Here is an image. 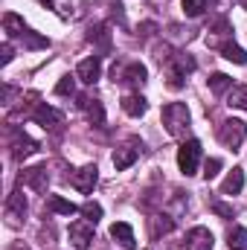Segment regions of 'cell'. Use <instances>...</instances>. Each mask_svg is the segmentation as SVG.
Segmentation results:
<instances>
[{
    "instance_id": "cell-16",
    "label": "cell",
    "mask_w": 247,
    "mask_h": 250,
    "mask_svg": "<svg viewBox=\"0 0 247 250\" xmlns=\"http://www.w3.org/2000/svg\"><path fill=\"white\" fill-rule=\"evenodd\" d=\"M245 189V169H233L227 178H224V184H221V195H239Z\"/></svg>"
},
{
    "instance_id": "cell-24",
    "label": "cell",
    "mask_w": 247,
    "mask_h": 250,
    "mask_svg": "<svg viewBox=\"0 0 247 250\" xmlns=\"http://www.w3.org/2000/svg\"><path fill=\"white\" fill-rule=\"evenodd\" d=\"M227 245L230 250H247V227H233L227 236Z\"/></svg>"
},
{
    "instance_id": "cell-28",
    "label": "cell",
    "mask_w": 247,
    "mask_h": 250,
    "mask_svg": "<svg viewBox=\"0 0 247 250\" xmlns=\"http://www.w3.org/2000/svg\"><path fill=\"white\" fill-rule=\"evenodd\" d=\"M56 93H59V96H73V93H76V79H73V76H62L59 84H56Z\"/></svg>"
},
{
    "instance_id": "cell-8",
    "label": "cell",
    "mask_w": 247,
    "mask_h": 250,
    "mask_svg": "<svg viewBox=\"0 0 247 250\" xmlns=\"http://www.w3.org/2000/svg\"><path fill=\"white\" fill-rule=\"evenodd\" d=\"M70 242H73V248L87 250L90 242H93V224H87V221H73V224H70Z\"/></svg>"
},
{
    "instance_id": "cell-1",
    "label": "cell",
    "mask_w": 247,
    "mask_h": 250,
    "mask_svg": "<svg viewBox=\"0 0 247 250\" xmlns=\"http://www.w3.org/2000/svg\"><path fill=\"white\" fill-rule=\"evenodd\" d=\"M163 125L172 137H184L186 128H189V108L184 102H169L163 108Z\"/></svg>"
},
{
    "instance_id": "cell-20",
    "label": "cell",
    "mask_w": 247,
    "mask_h": 250,
    "mask_svg": "<svg viewBox=\"0 0 247 250\" xmlns=\"http://www.w3.org/2000/svg\"><path fill=\"white\" fill-rule=\"evenodd\" d=\"M26 209H29V207H26L23 192H18V189H15V192L6 198V212H9V215H15V218H23V215H26Z\"/></svg>"
},
{
    "instance_id": "cell-10",
    "label": "cell",
    "mask_w": 247,
    "mask_h": 250,
    "mask_svg": "<svg viewBox=\"0 0 247 250\" xmlns=\"http://www.w3.org/2000/svg\"><path fill=\"white\" fill-rule=\"evenodd\" d=\"M35 151H38V143L32 137H26L23 131H15V137H12V157L15 160H23V157L35 154Z\"/></svg>"
},
{
    "instance_id": "cell-25",
    "label": "cell",
    "mask_w": 247,
    "mask_h": 250,
    "mask_svg": "<svg viewBox=\"0 0 247 250\" xmlns=\"http://www.w3.org/2000/svg\"><path fill=\"white\" fill-rule=\"evenodd\" d=\"M227 105H230V108H242V111H247V84H239V87L230 90Z\"/></svg>"
},
{
    "instance_id": "cell-33",
    "label": "cell",
    "mask_w": 247,
    "mask_h": 250,
    "mask_svg": "<svg viewBox=\"0 0 247 250\" xmlns=\"http://www.w3.org/2000/svg\"><path fill=\"white\" fill-rule=\"evenodd\" d=\"M212 209H215L218 215H224V218H233V207H227V204H215Z\"/></svg>"
},
{
    "instance_id": "cell-6",
    "label": "cell",
    "mask_w": 247,
    "mask_h": 250,
    "mask_svg": "<svg viewBox=\"0 0 247 250\" xmlns=\"http://www.w3.org/2000/svg\"><path fill=\"white\" fill-rule=\"evenodd\" d=\"M96 181H99V169L90 163V166H82L79 172H73V178H70V184L79 189V192H93V187H96Z\"/></svg>"
},
{
    "instance_id": "cell-34",
    "label": "cell",
    "mask_w": 247,
    "mask_h": 250,
    "mask_svg": "<svg viewBox=\"0 0 247 250\" xmlns=\"http://www.w3.org/2000/svg\"><path fill=\"white\" fill-rule=\"evenodd\" d=\"M12 250H29V248H23V245H12Z\"/></svg>"
},
{
    "instance_id": "cell-30",
    "label": "cell",
    "mask_w": 247,
    "mask_h": 250,
    "mask_svg": "<svg viewBox=\"0 0 247 250\" xmlns=\"http://www.w3.org/2000/svg\"><path fill=\"white\" fill-rule=\"evenodd\" d=\"M218 169H221V160H218V157H209V160L204 163V178L212 181V178L218 175Z\"/></svg>"
},
{
    "instance_id": "cell-18",
    "label": "cell",
    "mask_w": 247,
    "mask_h": 250,
    "mask_svg": "<svg viewBox=\"0 0 247 250\" xmlns=\"http://www.w3.org/2000/svg\"><path fill=\"white\" fill-rule=\"evenodd\" d=\"M123 111L128 117H143V114L148 111V102H145V96H140V93H128L123 99Z\"/></svg>"
},
{
    "instance_id": "cell-14",
    "label": "cell",
    "mask_w": 247,
    "mask_h": 250,
    "mask_svg": "<svg viewBox=\"0 0 247 250\" xmlns=\"http://www.w3.org/2000/svg\"><path fill=\"white\" fill-rule=\"evenodd\" d=\"M111 239H117L120 248H125V250H137L134 230H131V224H125V221H117V224L111 227Z\"/></svg>"
},
{
    "instance_id": "cell-2",
    "label": "cell",
    "mask_w": 247,
    "mask_h": 250,
    "mask_svg": "<svg viewBox=\"0 0 247 250\" xmlns=\"http://www.w3.org/2000/svg\"><path fill=\"white\" fill-rule=\"evenodd\" d=\"M198 163H201V143L198 140H186L184 146L178 148V166L186 178L198 172Z\"/></svg>"
},
{
    "instance_id": "cell-36",
    "label": "cell",
    "mask_w": 247,
    "mask_h": 250,
    "mask_svg": "<svg viewBox=\"0 0 247 250\" xmlns=\"http://www.w3.org/2000/svg\"><path fill=\"white\" fill-rule=\"evenodd\" d=\"M242 6H245V9H247V0H242Z\"/></svg>"
},
{
    "instance_id": "cell-9",
    "label": "cell",
    "mask_w": 247,
    "mask_h": 250,
    "mask_svg": "<svg viewBox=\"0 0 247 250\" xmlns=\"http://www.w3.org/2000/svg\"><path fill=\"white\" fill-rule=\"evenodd\" d=\"M192 70H195V59H189V56H178V59H175V67H172V73H169V87H172V90L184 87L186 73H192Z\"/></svg>"
},
{
    "instance_id": "cell-23",
    "label": "cell",
    "mask_w": 247,
    "mask_h": 250,
    "mask_svg": "<svg viewBox=\"0 0 247 250\" xmlns=\"http://www.w3.org/2000/svg\"><path fill=\"white\" fill-rule=\"evenodd\" d=\"M21 38H23V47H26V50H47V47H50V38H44V35H35L32 29H26Z\"/></svg>"
},
{
    "instance_id": "cell-35",
    "label": "cell",
    "mask_w": 247,
    "mask_h": 250,
    "mask_svg": "<svg viewBox=\"0 0 247 250\" xmlns=\"http://www.w3.org/2000/svg\"><path fill=\"white\" fill-rule=\"evenodd\" d=\"M41 3H44V6H53V3H56V0H41Z\"/></svg>"
},
{
    "instance_id": "cell-7",
    "label": "cell",
    "mask_w": 247,
    "mask_h": 250,
    "mask_svg": "<svg viewBox=\"0 0 247 250\" xmlns=\"http://www.w3.org/2000/svg\"><path fill=\"white\" fill-rule=\"evenodd\" d=\"M212 245H215V239H212V233L206 227H192L184 242L186 250H212Z\"/></svg>"
},
{
    "instance_id": "cell-26",
    "label": "cell",
    "mask_w": 247,
    "mask_h": 250,
    "mask_svg": "<svg viewBox=\"0 0 247 250\" xmlns=\"http://www.w3.org/2000/svg\"><path fill=\"white\" fill-rule=\"evenodd\" d=\"M82 215H84V221H87V224H93V227H96V224H99V218H102V207H99L96 201H84V204H82Z\"/></svg>"
},
{
    "instance_id": "cell-11",
    "label": "cell",
    "mask_w": 247,
    "mask_h": 250,
    "mask_svg": "<svg viewBox=\"0 0 247 250\" xmlns=\"http://www.w3.org/2000/svg\"><path fill=\"white\" fill-rule=\"evenodd\" d=\"M76 76H79L84 84H93V82H99V76H102V62H99L96 56H90V59L79 62V67H76Z\"/></svg>"
},
{
    "instance_id": "cell-5",
    "label": "cell",
    "mask_w": 247,
    "mask_h": 250,
    "mask_svg": "<svg viewBox=\"0 0 247 250\" xmlns=\"http://www.w3.org/2000/svg\"><path fill=\"white\" fill-rule=\"evenodd\" d=\"M145 79H148V70H145V67H143L140 62L125 64L120 73L114 70V82H123V84H134V87H137V84H143Z\"/></svg>"
},
{
    "instance_id": "cell-15",
    "label": "cell",
    "mask_w": 247,
    "mask_h": 250,
    "mask_svg": "<svg viewBox=\"0 0 247 250\" xmlns=\"http://www.w3.org/2000/svg\"><path fill=\"white\" fill-rule=\"evenodd\" d=\"M47 209L56 212V215H76V212H82V207H76L73 201H67L62 195H50L47 198Z\"/></svg>"
},
{
    "instance_id": "cell-19",
    "label": "cell",
    "mask_w": 247,
    "mask_h": 250,
    "mask_svg": "<svg viewBox=\"0 0 247 250\" xmlns=\"http://www.w3.org/2000/svg\"><path fill=\"white\" fill-rule=\"evenodd\" d=\"M3 29H6V35H9V38H21V35L26 32V23H23V18H21V15L6 12V15H3Z\"/></svg>"
},
{
    "instance_id": "cell-21",
    "label": "cell",
    "mask_w": 247,
    "mask_h": 250,
    "mask_svg": "<svg viewBox=\"0 0 247 250\" xmlns=\"http://www.w3.org/2000/svg\"><path fill=\"white\" fill-rule=\"evenodd\" d=\"M221 53H224V59L233 64H247V53L236 44V41H227V44H221Z\"/></svg>"
},
{
    "instance_id": "cell-12",
    "label": "cell",
    "mask_w": 247,
    "mask_h": 250,
    "mask_svg": "<svg viewBox=\"0 0 247 250\" xmlns=\"http://www.w3.org/2000/svg\"><path fill=\"white\" fill-rule=\"evenodd\" d=\"M140 148H143V146L128 143V146H120V148L114 151V166H117V172H125L128 166H134V160L140 157Z\"/></svg>"
},
{
    "instance_id": "cell-32",
    "label": "cell",
    "mask_w": 247,
    "mask_h": 250,
    "mask_svg": "<svg viewBox=\"0 0 247 250\" xmlns=\"http://www.w3.org/2000/svg\"><path fill=\"white\" fill-rule=\"evenodd\" d=\"M172 227H175V224H172V221L163 215V218H157V221H154V236H160V233H169Z\"/></svg>"
},
{
    "instance_id": "cell-13",
    "label": "cell",
    "mask_w": 247,
    "mask_h": 250,
    "mask_svg": "<svg viewBox=\"0 0 247 250\" xmlns=\"http://www.w3.org/2000/svg\"><path fill=\"white\" fill-rule=\"evenodd\" d=\"M32 120L41 125V128H56V125H62V114L53 108V105H47V102H41L35 111H32Z\"/></svg>"
},
{
    "instance_id": "cell-22",
    "label": "cell",
    "mask_w": 247,
    "mask_h": 250,
    "mask_svg": "<svg viewBox=\"0 0 247 250\" xmlns=\"http://www.w3.org/2000/svg\"><path fill=\"white\" fill-rule=\"evenodd\" d=\"M230 87H233V79H230L227 73H212V76H209V90H212L215 96L227 93Z\"/></svg>"
},
{
    "instance_id": "cell-4",
    "label": "cell",
    "mask_w": 247,
    "mask_h": 250,
    "mask_svg": "<svg viewBox=\"0 0 247 250\" xmlns=\"http://www.w3.org/2000/svg\"><path fill=\"white\" fill-rule=\"evenodd\" d=\"M21 184H26L29 189H35V192H47L50 187V172H47V166H32V169H23V175H21Z\"/></svg>"
},
{
    "instance_id": "cell-31",
    "label": "cell",
    "mask_w": 247,
    "mask_h": 250,
    "mask_svg": "<svg viewBox=\"0 0 247 250\" xmlns=\"http://www.w3.org/2000/svg\"><path fill=\"white\" fill-rule=\"evenodd\" d=\"M12 59H15V50H12V44L6 41V44L0 47V64L6 67V64H12Z\"/></svg>"
},
{
    "instance_id": "cell-17",
    "label": "cell",
    "mask_w": 247,
    "mask_h": 250,
    "mask_svg": "<svg viewBox=\"0 0 247 250\" xmlns=\"http://www.w3.org/2000/svg\"><path fill=\"white\" fill-rule=\"evenodd\" d=\"M79 105L87 111V120H90L93 125H102V123H105V108H102V102H99V99L82 96V99H79Z\"/></svg>"
},
{
    "instance_id": "cell-3",
    "label": "cell",
    "mask_w": 247,
    "mask_h": 250,
    "mask_svg": "<svg viewBox=\"0 0 247 250\" xmlns=\"http://www.w3.org/2000/svg\"><path fill=\"white\" fill-rule=\"evenodd\" d=\"M218 137H221V143H224L227 148L236 151V148L245 143V137H247V123H242V120H227V123H221Z\"/></svg>"
},
{
    "instance_id": "cell-27",
    "label": "cell",
    "mask_w": 247,
    "mask_h": 250,
    "mask_svg": "<svg viewBox=\"0 0 247 250\" xmlns=\"http://www.w3.org/2000/svg\"><path fill=\"white\" fill-rule=\"evenodd\" d=\"M204 9H206V0H184L186 18H198V15H204Z\"/></svg>"
},
{
    "instance_id": "cell-29",
    "label": "cell",
    "mask_w": 247,
    "mask_h": 250,
    "mask_svg": "<svg viewBox=\"0 0 247 250\" xmlns=\"http://www.w3.org/2000/svg\"><path fill=\"white\" fill-rule=\"evenodd\" d=\"M90 41H99L102 47H108V26L105 23H99V26H90V35H87Z\"/></svg>"
}]
</instances>
